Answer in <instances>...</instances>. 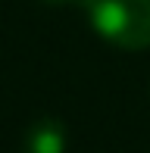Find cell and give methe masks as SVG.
Returning <instances> with one entry per match:
<instances>
[{"label":"cell","instance_id":"obj_1","mask_svg":"<svg viewBox=\"0 0 150 153\" xmlns=\"http://www.w3.org/2000/svg\"><path fill=\"white\" fill-rule=\"evenodd\" d=\"M91 28L119 50L150 47V0H81Z\"/></svg>","mask_w":150,"mask_h":153},{"label":"cell","instance_id":"obj_2","mask_svg":"<svg viewBox=\"0 0 150 153\" xmlns=\"http://www.w3.org/2000/svg\"><path fill=\"white\" fill-rule=\"evenodd\" d=\"M66 144H69V131L59 119H38L25 128L22 137V150L25 153H66Z\"/></svg>","mask_w":150,"mask_h":153},{"label":"cell","instance_id":"obj_3","mask_svg":"<svg viewBox=\"0 0 150 153\" xmlns=\"http://www.w3.org/2000/svg\"><path fill=\"white\" fill-rule=\"evenodd\" d=\"M44 3H50V6H69V3H81V0H44Z\"/></svg>","mask_w":150,"mask_h":153}]
</instances>
